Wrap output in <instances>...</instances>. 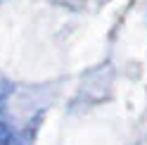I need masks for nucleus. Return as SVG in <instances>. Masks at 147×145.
Returning a JSON list of instances; mask_svg holds the SVG:
<instances>
[{"mask_svg": "<svg viewBox=\"0 0 147 145\" xmlns=\"http://www.w3.org/2000/svg\"><path fill=\"white\" fill-rule=\"evenodd\" d=\"M10 145H29V143H26L24 138H22V136H14V138H12V143Z\"/></svg>", "mask_w": 147, "mask_h": 145, "instance_id": "obj_2", "label": "nucleus"}, {"mask_svg": "<svg viewBox=\"0 0 147 145\" xmlns=\"http://www.w3.org/2000/svg\"><path fill=\"white\" fill-rule=\"evenodd\" d=\"M3 86H0V145H10L12 143V138H14V131L10 129V124H7V119H5V114H3Z\"/></svg>", "mask_w": 147, "mask_h": 145, "instance_id": "obj_1", "label": "nucleus"}]
</instances>
